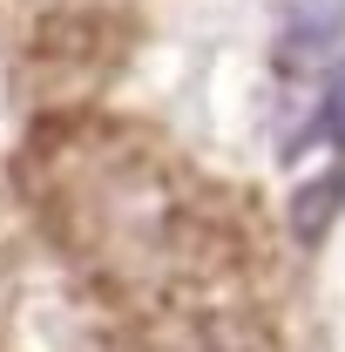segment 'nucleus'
<instances>
[{"label": "nucleus", "instance_id": "1", "mask_svg": "<svg viewBox=\"0 0 345 352\" xmlns=\"http://www.w3.org/2000/svg\"><path fill=\"white\" fill-rule=\"evenodd\" d=\"M345 204V163H332V170H318L311 183H298V197H291V230H298L304 244H318L325 230H332V217H339Z\"/></svg>", "mask_w": 345, "mask_h": 352}, {"label": "nucleus", "instance_id": "2", "mask_svg": "<svg viewBox=\"0 0 345 352\" xmlns=\"http://www.w3.org/2000/svg\"><path fill=\"white\" fill-rule=\"evenodd\" d=\"M339 34H345V0H298L291 7V41H298V54L332 47Z\"/></svg>", "mask_w": 345, "mask_h": 352}, {"label": "nucleus", "instance_id": "3", "mask_svg": "<svg viewBox=\"0 0 345 352\" xmlns=\"http://www.w3.org/2000/svg\"><path fill=\"white\" fill-rule=\"evenodd\" d=\"M311 142H345V68H339V82L325 88V102H318V116H311V129L291 142V156L298 149H311Z\"/></svg>", "mask_w": 345, "mask_h": 352}]
</instances>
